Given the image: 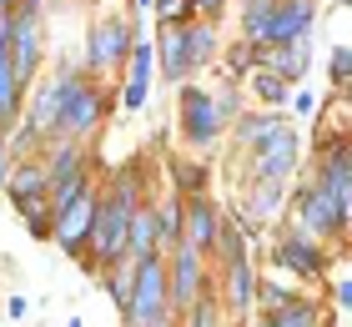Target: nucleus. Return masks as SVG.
Returning a JSON list of instances; mask_svg holds the SVG:
<instances>
[{"mask_svg":"<svg viewBox=\"0 0 352 327\" xmlns=\"http://www.w3.org/2000/svg\"><path fill=\"white\" fill-rule=\"evenodd\" d=\"M66 327H86V322H81V317H71V322H66Z\"/></svg>","mask_w":352,"mask_h":327,"instance_id":"37","label":"nucleus"},{"mask_svg":"<svg viewBox=\"0 0 352 327\" xmlns=\"http://www.w3.org/2000/svg\"><path fill=\"white\" fill-rule=\"evenodd\" d=\"M252 91H257L267 106H287V76H277V71H257L252 76Z\"/></svg>","mask_w":352,"mask_h":327,"instance_id":"28","label":"nucleus"},{"mask_svg":"<svg viewBox=\"0 0 352 327\" xmlns=\"http://www.w3.org/2000/svg\"><path fill=\"white\" fill-rule=\"evenodd\" d=\"M312 21H317V6H312V0H282V10L272 15V36H267V45H292V41H307Z\"/></svg>","mask_w":352,"mask_h":327,"instance_id":"11","label":"nucleus"},{"mask_svg":"<svg viewBox=\"0 0 352 327\" xmlns=\"http://www.w3.org/2000/svg\"><path fill=\"white\" fill-rule=\"evenodd\" d=\"M96 121H101V91L76 81V91L66 101V116H60V131H66V136H86Z\"/></svg>","mask_w":352,"mask_h":327,"instance_id":"13","label":"nucleus"},{"mask_svg":"<svg viewBox=\"0 0 352 327\" xmlns=\"http://www.w3.org/2000/svg\"><path fill=\"white\" fill-rule=\"evenodd\" d=\"M307 61H312L307 41H292V45H257V65H262V71L287 76V81H297L302 71H307Z\"/></svg>","mask_w":352,"mask_h":327,"instance_id":"14","label":"nucleus"},{"mask_svg":"<svg viewBox=\"0 0 352 327\" xmlns=\"http://www.w3.org/2000/svg\"><path fill=\"white\" fill-rule=\"evenodd\" d=\"M81 191H86V161L76 146H60L56 161H51V211L71 207Z\"/></svg>","mask_w":352,"mask_h":327,"instance_id":"8","label":"nucleus"},{"mask_svg":"<svg viewBox=\"0 0 352 327\" xmlns=\"http://www.w3.org/2000/svg\"><path fill=\"white\" fill-rule=\"evenodd\" d=\"M338 302H342V307H352V277H347V282H338Z\"/></svg>","mask_w":352,"mask_h":327,"instance_id":"36","label":"nucleus"},{"mask_svg":"<svg viewBox=\"0 0 352 327\" xmlns=\"http://www.w3.org/2000/svg\"><path fill=\"white\" fill-rule=\"evenodd\" d=\"M136 176L131 182H116V191L101 202V217H96V237H91V252L101 267H111L121 252H126V237H131V222H136Z\"/></svg>","mask_w":352,"mask_h":327,"instance_id":"1","label":"nucleus"},{"mask_svg":"<svg viewBox=\"0 0 352 327\" xmlns=\"http://www.w3.org/2000/svg\"><path fill=\"white\" fill-rule=\"evenodd\" d=\"M21 71H15V56L10 61H0V126H6L15 111H21Z\"/></svg>","mask_w":352,"mask_h":327,"instance_id":"23","label":"nucleus"},{"mask_svg":"<svg viewBox=\"0 0 352 327\" xmlns=\"http://www.w3.org/2000/svg\"><path fill=\"white\" fill-rule=\"evenodd\" d=\"M96 217H101V202H96L91 187H86L71 207H60V211H56V242H60L66 252H81L86 242L96 237Z\"/></svg>","mask_w":352,"mask_h":327,"instance_id":"4","label":"nucleus"},{"mask_svg":"<svg viewBox=\"0 0 352 327\" xmlns=\"http://www.w3.org/2000/svg\"><path fill=\"white\" fill-rule=\"evenodd\" d=\"M212 322H217V307H212V297L191 307V327H212Z\"/></svg>","mask_w":352,"mask_h":327,"instance_id":"33","label":"nucleus"},{"mask_svg":"<svg viewBox=\"0 0 352 327\" xmlns=\"http://www.w3.org/2000/svg\"><path fill=\"white\" fill-rule=\"evenodd\" d=\"M176 182H182V187H186L191 196H197V191L206 187V171L197 167V161H176Z\"/></svg>","mask_w":352,"mask_h":327,"instance_id":"30","label":"nucleus"},{"mask_svg":"<svg viewBox=\"0 0 352 327\" xmlns=\"http://www.w3.org/2000/svg\"><path fill=\"white\" fill-rule=\"evenodd\" d=\"M217 237H221V226H217V207H212V196L197 191V196H186V242L182 247H217Z\"/></svg>","mask_w":352,"mask_h":327,"instance_id":"12","label":"nucleus"},{"mask_svg":"<svg viewBox=\"0 0 352 327\" xmlns=\"http://www.w3.org/2000/svg\"><path fill=\"white\" fill-rule=\"evenodd\" d=\"M131 327H171V277L162 267V257H146L131 267Z\"/></svg>","mask_w":352,"mask_h":327,"instance_id":"2","label":"nucleus"},{"mask_svg":"<svg viewBox=\"0 0 352 327\" xmlns=\"http://www.w3.org/2000/svg\"><path fill=\"white\" fill-rule=\"evenodd\" d=\"M287 121H277V116H247V121H236V141L242 146H252V151H262V146L277 136Z\"/></svg>","mask_w":352,"mask_h":327,"instance_id":"24","label":"nucleus"},{"mask_svg":"<svg viewBox=\"0 0 352 327\" xmlns=\"http://www.w3.org/2000/svg\"><path fill=\"white\" fill-rule=\"evenodd\" d=\"M277 202H282V182H257V196L242 207V222H262V217H272V211H277Z\"/></svg>","mask_w":352,"mask_h":327,"instance_id":"27","label":"nucleus"},{"mask_svg":"<svg viewBox=\"0 0 352 327\" xmlns=\"http://www.w3.org/2000/svg\"><path fill=\"white\" fill-rule=\"evenodd\" d=\"M151 45H136L131 51V86H126V111H141L146 101V86H151Z\"/></svg>","mask_w":352,"mask_h":327,"instance_id":"22","label":"nucleus"},{"mask_svg":"<svg viewBox=\"0 0 352 327\" xmlns=\"http://www.w3.org/2000/svg\"><path fill=\"white\" fill-rule=\"evenodd\" d=\"M131 41V30H126V21H101L91 30V41H86V65L91 71H106V65H121L126 61V51H136V45H126Z\"/></svg>","mask_w":352,"mask_h":327,"instance_id":"7","label":"nucleus"},{"mask_svg":"<svg viewBox=\"0 0 352 327\" xmlns=\"http://www.w3.org/2000/svg\"><path fill=\"white\" fill-rule=\"evenodd\" d=\"M10 15H15V10H10ZM10 56H15L21 81L36 76V61H41V25H36V15H15V45H10Z\"/></svg>","mask_w":352,"mask_h":327,"instance_id":"16","label":"nucleus"},{"mask_svg":"<svg viewBox=\"0 0 352 327\" xmlns=\"http://www.w3.org/2000/svg\"><path fill=\"white\" fill-rule=\"evenodd\" d=\"M292 167H297V136H292V126H282L277 136L252 156V182H287Z\"/></svg>","mask_w":352,"mask_h":327,"instance_id":"5","label":"nucleus"},{"mask_svg":"<svg viewBox=\"0 0 352 327\" xmlns=\"http://www.w3.org/2000/svg\"><path fill=\"white\" fill-rule=\"evenodd\" d=\"M71 91H76V76L66 71L60 81H51L41 96H36V106H30V136H51V131H60V116H66V101H71Z\"/></svg>","mask_w":352,"mask_h":327,"instance_id":"9","label":"nucleus"},{"mask_svg":"<svg viewBox=\"0 0 352 327\" xmlns=\"http://www.w3.org/2000/svg\"><path fill=\"white\" fill-rule=\"evenodd\" d=\"M10 196H15V207L36 202V196H51V167H41V161H25V167L10 176Z\"/></svg>","mask_w":352,"mask_h":327,"instance_id":"18","label":"nucleus"},{"mask_svg":"<svg viewBox=\"0 0 352 327\" xmlns=\"http://www.w3.org/2000/svg\"><path fill=\"white\" fill-rule=\"evenodd\" d=\"M0 187H10V146L0 141Z\"/></svg>","mask_w":352,"mask_h":327,"instance_id":"34","label":"nucleus"},{"mask_svg":"<svg viewBox=\"0 0 352 327\" xmlns=\"http://www.w3.org/2000/svg\"><path fill=\"white\" fill-rule=\"evenodd\" d=\"M332 81H338V86H347V81H352V51H347V45L332 51Z\"/></svg>","mask_w":352,"mask_h":327,"instance_id":"31","label":"nucleus"},{"mask_svg":"<svg viewBox=\"0 0 352 327\" xmlns=\"http://www.w3.org/2000/svg\"><path fill=\"white\" fill-rule=\"evenodd\" d=\"M182 126H186V136L197 141V146L217 141V131H221V106H217L201 86H186V91H182Z\"/></svg>","mask_w":352,"mask_h":327,"instance_id":"6","label":"nucleus"},{"mask_svg":"<svg viewBox=\"0 0 352 327\" xmlns=\"http://www.w3.org/2000/svg\"><path fill=\"white\" fill-rule=\"evenodd\" d=\"M10 45H15V15L6 10L0 15V61H10Z\"/></svg>","mask_w":352,"mask_h":327,"instance_id":"32","label":"nucleus"},{"mask_svg":"<svg viewBox=\"0 0 352 327\" xmlns=\"http://www.w3.org/2000/svg\"><path fill=\"white\" fill-rule=\"evenodd\" d=\"M277 262L302 272V277H322V267H327V257H322V247H312V237H282L277 242Z\"/></svg>","mask_w":352,"mask_h":327,"instance_id":"15","label":"nucleus"},{"mask_svg":"<svg viewBox=\"0 0 352 327\" xmlns=\"http://www.w3.org/2000/svg\"><path fill=\"white\" fill-rule=\"evenodd\" d=\"M201 252L197 247H176L171 252V302L176 307H197L201 302Z\"/></svg>","mask_w":352,"mask_h":327,"instance_id":"10","label":"nucleus"},{"mask_svg":"<svg viewBox=\"0 0 352 327\" xmlns=\"http://www.w3.org/2000/svg\"><path fill=\"white\" fill-rule=\"evenodd\" d=\"M297 222H302V232L307 237H338L342 226L352 222V207L342 202V196H332L327 187H307L302 191V207H297Z\"/></svg>","mask_w":352,"mask_h":327,"instance_id":"3","label":"nucleus"},{"mask_svg":"<svg viewBox=\"0 0 352 327\" xmlns=\"http://www.w3.org/2000/svg\"><path fill=\"white\" fill-rule=\"evenodd\" d=\"M282 10V0H247V10H242V36L252 45H267L272 36V15Z\"/></svg>","mask_w":352,"mask_h":327,"instance_id":"20","label":"nucleus"},{"mask_svg":"<svg viewBox=\"0 0 352 327\" xmlns=\"http://www.w3.org/2000/svg\"><path fill=\"white\" fill-rule=\"evenodd\" d=\"M257 297H262V307H267V313H277V307L297 302V292H292V287H282V282H262V292H257Z\"/></svg>","mask_w":352,"mask_h":327,"instance_id":"29","label":"nucleus"},{"mask_svg":"<svg viewBox=\"0 0 352 327\" xmlns=\"http://www.w3.org/2000/svg\"><path fill=\"white\" fill-rule=\"evenodd\" d=\"M267 327H317V302H287L277 313H267Z\"/></svg>","mask_w":352,"mask_h":327,"instance_id":"26","label":"nucleus"},{"mask_svg":"<svg viewBox=\"0 0 352 327\" xmlns=\"http://www.w3.org/2000/svg\"><path fill=\"white\" fill-rule=\"evenodd\" d=\"M221 6H227V0H191V10H206V15H217Z\"/></svg>","mask_w":352,"mask_h":327,"instance_id":"35","label":"nucleus"},{"mask_svg":"<svg viewBox=\"0 0 352 327\" xmlns=\"http://www.w3.org/2000/svg\"><path fill=\"white\" fill-rule=\"evenodd\" d=\"M162 71H166V81H182L191 71V61H186V25H166V36H162Z\"/></svg>","mask_w":352,"mask_h":327,"instance_id":"21","label":"nucleus"},{"mask_svg":"<svg viewBox=\"0 0 352 327\" xmlns=\"http://www.w3.org/2000/svg\"><path fill=\"white\" fill-rule=\"evenodd\" d=\"M252 297H257V272L247 267V257L227 262V302H232V313H247Z\"/></svg>","mask_w":352,"mask_h":327,"instance_id":"19","label":"nucleus"},{"mask_svg":"<svg viewBox=\"0 0 352 327\" xmlns=\"http://www.w3.org/2000/svg\"><path fill=\"white\" fill-rule=\"evenodd\" d=\"M162 252V211H136L131 222V237H126V257L131 262H146Z\"/></svg>","mask_w":352,"mask_h":327,"instance_id":"17","label":"nucleus"},{"mask_svg":"<svg viewBox=\"0 0 352 327\" xmlns=\"http://www.w3.org/2000/svg\"><path fill=\"white\" fill-rule=\"evenodd\" d=\"M212 56H217V30L212 25H186V61H191V71L206 65Z\"/></svg>","mask_w":352,"mask_h":327,"instance_id":"25","label":"nucleus"}]
</instances>
